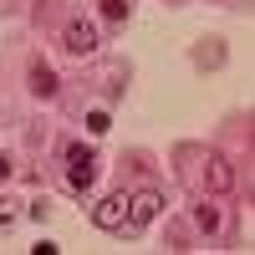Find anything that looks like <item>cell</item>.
Segmentation results:
<instances>
[{
    "mask_svg": "<svg viewBox=\"0 0 255 255\" xmlns=\"http://www.w3.org/2000/svg\"><path fill=\"white\" fill-rule=\"evenodd\" d=\"M204 174H209V189H220V194L235 184V168H230L225 153H204Z\"/></svg>",
    "mask_w": 255,
    "mask_h": 255,
    "instance_id": "obj_4",
    "label": "cell"
},
{
    "mask_svg": "<svg viewBox=\"0 0 255 255\" xmlns=\"http://www.w3.org/2000/svg\"><path fill=\"white\" fill-rule=\"evenodd\" d=\"M61 46H67V56H97V46H102V41H97V26H92V20H82V15H72L67 20V26H61Z\"/></svg>",
    "mask_w": 255,
    "mask_h": 255,
    "instance_id": "obj_1",
    "label": "cell"
},
{
    "mask_svg": "<svg viewBox=\"0 0 255 255\" xmlns=\"http://www.w3.org/2000/svg\"><path fill=\"white\" fill-rule=\"evenodd\" d=\"M194 225L204 230V235H215V230H220L225 220H220V209H215V204H199V209H194Z\"/></svg>",
    "mask_w": 255,
    "mask_h": 255,
    "instance_id": "obj_7",
    "label": "cell"
},
{
    "mask_svg": "<svg viewBox=\"0 0 255 255\" xmlns=\"http://www.w3.org/2000/svg\"><path fill=\"white\" fill-rule=\"evenodd\" d=\"M10 174H15V163H10V158H5V153H0V184H5V179H10Z\"/></svg>",
    "mask_w": 255,
    "mask_h": 255,
    "instance_id": "obj_11",
    "label": "cell"
},
{
    "mask_svg": "<svg viewBox=\"0 0 255 255\" xmlns=\"http://www.w3.org/2000/svg\"><path fill=\"white\" fill-rule=\"evenodd\" d=\"M67 184L87 194V189L97 184V158H67Z\"/></svg>",
    "mask_w": 255,
    "mask_h": 255,
    "instance_id": "obj_5",
    "label": "cell"
},
{
    "mask_svg": "<svg viewBox=\"0 0 255 255\" xmlns=\"http://www.w3.org/2000/svg\"><path fill=\"white\" fill-rule=\"evenodd\" d=\"M92 220H97L102 230H123V220H128V194H123V189H118V194H108V199L97 204Z\"/></svg>",
    "mask_w": 255,
    "mask_h": 255,
    "instance_id": "obj_3",
    "label": "cell"
},
{
    "mask_svg": "<svg viewBox=\"0 0 255 255\" xmlns=\"http://www.w3.org/2000/svg\"><path fill=\"white\" fill-rule=\"evenodd\" d=\"M102 15H108V26H123L128 20V0H102Z\"/></svg>",
    "mask_w": 255,
    "mask_h": 255,
    "instance_id": "obj_8",
    "label": "cell"
},
{
    "mask_svg": "<svg viewBox=\"0 0 255 255\" xmlns=\"http://www.w3.org/2000/svg\"><path fill=\"white\" fill-rule=\"evenodd\" d=\"M10 220H15V209H10L5 199H0V225H10Z\"/></svg>",
    "mask_w": 255,
    "mask_h": 255,
    "instance_id": "obj_12",
    "label": "cell"
},
{
    "mask_svg": "<svg viewBox=\"0 0 255 255\" xmlns=\"http://www.w3.org/2000/svg\"><path fill=\"white\" fill-rule=\"evenodd\" d=\"M56 87H61L56 72L46 67V61H36V67H31V92H36V97H56Z\"/></svg>",
    "mask_w": 255,
    "mask_h": 255,
    "instance_id": "obj_6",
    "label": "cell"
},
{
    "mask_svg": "<svg viewBox=\"0 0 255 255\" xmlns=\"http://www.w3.org/2000/svg\"><path fill=\"white\" fill-rule=\"evenodd\" d=\"M46 209H51L46 199H31V204H26V215H31V220H46Z\"/></svg>",
    "mask_w": 255,
    "mask_h": 255,
    "instance_id": "obj_10",
    "label": "cell"
},
{
    "mask_svg": "<svg viewBox=\"0 0 255 255\" xmlns=\"http://www.w3.org/2000/svg\"><path fill=\"white\" fill-rule=\"evenodd\" d=\"M108 128H113L108 108H97V113H87V133H92V138H102V133H108Z\"/></svg>",
    "mask_w": 255,
    "mask_h": 255,
    "instance_id": "obj_9",
    "label": "cell"
},
{
    "mask_svg": "<svg viewBox=\"0 0 255 255\" xmlns=\"http://www.w3.org/2000/svg\"><path fill=\"white\" fill-rule=\"evenodd\" d=\"M158 209H163V194L158 189H143V194H128V230H143V225H153L158 220Z\"/></svg>",
    "mask_w": 255,
    "mask_h": 255,
    "instance_id": "obj_2",
    "label": "cell"
}]
</instances>
